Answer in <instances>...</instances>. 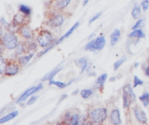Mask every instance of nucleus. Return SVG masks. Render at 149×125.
Listing matches in <instances>:
<instances>
[{
    "instance_id": "f257e3e1",
    "label": "nucleus",
    "mask_w": 149,
    "mask_h": 125,
    "mask_svg": "<svg viewBox=\"0 0 149 125\" xmlns=\"http://www.w3.org/2000/svg\"><path fill=\"white\" fill-rule=\"evenodd\" d=\"M107 118V110L106 108H97L89 113V120L95 125H101Z\"/></svg>"
},
{
    "instance_id": "f03ea898",
    "label": "nucleus",
    "mask_w": 149,
    "mask_h": 125,
    "mask_svg": "<svg viewBox=\"0 0 149 125\" xmlns=\"http://www.w3.org/2000/svg\"><path fill=\"white\" fill-rule=\"evenodd\" d=\"M54 38L52 34L48 30H42L37 37V43L42 48H47L53 44Z\"/></svg>"
},
{
    "instance_id": "7ed1b4c3",
    "label": "nucleus",
    "mask_w": 149,
    "mask_h": 125,
    "mask_svg": "<svg viewBox=\"0 0 149 125\" xmlns=\"http://www.w3.org/2000/svg\"><path fill=\"white\" fill-rule=\"evenodd\" d=\"M2 45L7 50H14L18 44L17 37L14 33L6 32L2 37Z\"/></svg>"
},
{
    "instance_id": "20e7f679",
    "label": "nucleus",
    "mask_w": 149,
    "mask_h": 125,
    "mask_svg": "<svg viewBox=\"0 0 149 125\" xmlns=\"http://www.w3.org/2000/svg\"><path fill=\"white\" fill-rule=\"evenodd\" d=\"M64 21H65V17L62 15V13L54 12V13H52L51 16H49L46 24L52 28H56V27L61 26L63 24Z\"/></svg>"
},
{
    "instance_id": "39448f33",
    "label": "nucleus",
    "mask_w": 149,
    "mask_h": 125,
    "mask_svg": "<svg viewBox=\"0 0 149 125\" xmlns=\"http://www.w3.org/2000/svg\"><path fill=\"white\" fill-rule=\"evenodd\" d=\"M133 110H134V117L136 118V120L142 124H147L148 122V117H147V114L145 113V111L138 105L134 106L133 108Z\"/></svg>"
},
{
    "instance_id": "423d86ee",
    "label": "nucleus",
    "mask_w": 149,
    "mask_h": 125,
    "mask_svg": "<svg viewBox=\"0 0 149 125\" xmlns=\"http://www.w3.org/2000/svg\"><path fill=\"white\" fill-rule=\"evenodd\" d=\"M19 64L14 62V61H10L7 63V66L5 69L4 75L7 77H12L15 76L16 74L18 73L19 71Z\"/></svg>"
},
{
    "instance_id": "0eeeda50",
    "label": "nucleus",
    "mask_w": 149,
    "mask_h": 125,
    "mask_svg": "<svg viewBox=\"0 0 149 125\" xmlns=\"http://www.w3.org/2000/svg\"><path fill=\"white\" fill-rule=\"evenodd\" d=\"M71 1L72 0H53L52 8L54 11L59 12V11L63 10L64 9H65L69 5Z\"/></svg>"
},
{
    "instance_id": "6e6552de",
    "label": "nucleus",
    "mask_w": 149,
    "mask_h": 125,
    "mask_svg": "<svg viewBox=\"0 0 149 125\" xmlns=\"http://www.w3.org/2000/svg\"><path fill=\"white\" fill-rule=\"evenodd\" d=\"M18 33L20 34V36L22 37H24L26 40H30L33 37V30L31 29V27L28 24L21 26Z\"/></svg>"
},
{
    "instance_id": "1a4fd4ad",
    "label": "nucleus",
    "mask_w": 149,
    "mask_h": 125,
    "mask_svg": "<svg viewBox=\"0 0 149 125\" xmlns=\"http://www.w3.org/2000/svg\"><path fill=\"white\" fill-rule=\"evenodd\" d=\"M110 122L113 125H120L121 117H120V111L119 109H114L111 111Z\"/></svg>"
},
{
    "instance_id": "9d476101",
    "label": "nucleus",
    "mask_w": 149,
    "mask_h": 125,
    "mask_svg": "<svg viewBox=\"0 0 149 125\" xmlns=\"http://www.w3.org/2000/svg\"><path fill=\"white\" fill-rule=\"evenodd\" d=\"M13 22L20 26L26 25L27 24V16H25L24 14H23L21 12L17 13L13 17Z\"/></svg>"
},
{
    "instance_id": "9b49d317",
    "label": "nucleus",
    "mask_w": 149,
    "mask_h": 125,
    "mask_svg": "<svg viewBox=\"0 0 149 125\" xmlns=\"http://www.w3.org/2000/svg\"><path fill=\"white\" fill-rule=\"evenodd\" d=\"M79 22L75 23H74V25H73L72 28H70V30H68V31H67V32H66L65 35H63V36H62V37H61L58 39V40L55 41V44L57 45V44H58L62 43V42H63V41H64L65 38H67V37H68L70 35H72V32H73V31H74V30H76L78 27H79Z\"/></svg>"
},
{
    "instance_id": "f8f14e48",
    "label": "nucleus",
    "mask_w": 149,
    "mask_h": 125,
    "mask_svg": "<svg viewBox=\"0 0 149 125\" xmlns=\"http://www.w3.org/2000/svg\"><path fill=\"white\" fill-rule=\"evenodd\" d=\"M123 92L126 93L127 95H128L132 98L133 102L135 103V101H136V96H135V94H134V92L133 90V87H132V85L130 84H127L123 87Z\"/></svg>"
},
{
    "instance_id": "ddd939ff",
    "label": "nucleus",
    "mask_w": 149,
    "mask_h": 125,
    "mask_svg": "<svg viewBox=\"0 0 149 125\" xmlns=\"http://www.w3.org/2000/svg\"><path fill=\"white\" fill-rule=\"evenodd\" d=\"M106 45V38L104 36H100L95 39L96 50H101Z\"/></svg>"
},
{
    "instance_id": "4468645a",
    "label": "nucleus",
    "mask_w": 149,
    "mask_h": 125,
    "mask_svg": "<svg viewBox=\"0 0 149 125\" xmlns=\"http://www.w3.org/2000/svg\"><path fill=\"white\" fill-rule=\"evenodd\" d=\"M26 51L28 52V45L24 43H18L17 46L15 49L16 54L18 56H21L22 54H24Z\"/></svg>"
},
{
    "instance_id": "2eb2a0df",
    "label": "nucleus",
    "mask_w": 149,
    "mask_h": 125,
    "mask_svg": "<svg viewBox=\"0 0 149 125\" xmlns=\"http://www.w3.org/2000/svg\"><path fill=\"white\" fill-rule=\"evenodd\" d=\"M17 115H18V111H17V110H14V111L9 113L8 115L3 117L2 118H0V124H4V123L9 122V121H10V120H12L13 118H15Z\"/></svg>"
},
{
    "instance_id": "dca6fc26",
    "label": "nucleus",
    "mask_w": 149,
    "mask_h": 125,
    "mask_svg": "<svg viewBox=\"0 0 149 125\" xmlns=\"http://www.w3.org/2000/svg\"><path fill=\"white\" fill-rule=\"evenodd\" d=\"M120 37V30L119 29H115L111 34V45L114 46L118 43Z\"/></svg>"
},
{
    "instance_id": "f3484780",
    "label": "nucleus",
    "mask_w": 149,
    "mask_h": 125,
    "mask_svg": "<svg viewBox=\"0 0 149 125\" xmlns=\"http://www.w3.org/2000/svg\"><path fill=\"white\" fill-rule=\"evenodd\" d=\"M87 64H88V63H87V59H86V57L79 58V60L76 61V65H77L78 67L80 68V70H81L80 72H81V73H83V72L86 70Z\"/></svg>"
},
{
    "instance_id": "a211bd4d",
    "label": "nucleus",
    "mask_w": 149,
    "mask_h": 125,
    "mask_svg": "<svg viewBox=\"0 0 149 125\" xmlns=\"http://www.w3.org/2000/svg\"><path fill=\"white\" fill-rule=\"evenodd\" d=\"M62 70V68H59V67H57V68H55L54 70H52L51 72H49L48 74H46L43 78H42V81H50V80H52V78H53V77L54 76H56L60 70Z\"/></svg>"
},
{
    "instance_id": "6ab92c4d",
    "label": "nucleus",
    "mask_w": 149,
    "mask_h": 125,
    "mask_svg": "<svg viewBox=\"0 0 149 125\" xmlns=\"http://www.w3.org/2000/svg\"><path fill=\"white\" fill-rule=\"evenodd\" d=\"M73 82V80H72L71 82H69L68 84H65V83H63V82H59V81H54V80H50L49 81V85H55L57 87H58L59 89H64L65 88L66 86L70 85Z\"/></svg>"
},
{
    "instance_id": "aec40b11",
    "label": "nucleus",
    "mask_w": 149,
    "mask_h": 125,
    "mask_svg": "<svg viewBox=\"0 0 149 125\" xmlns=\"http://www.w3.org/2000/svg\"><path fill=\"white\" fill-rule=\"evenodd\" d=\"M122 99H123V108L124 109H128L130 107L131 104L134 103L133 100H132V98L128 95H127L126 93H124V92L122 94Z\"/></svg>"
},
{
    "instance_id": "412c9836",
    "label": "nucleus",
    "mask_w": 149,
    "mask_h": 125,
    "mask_svg": "<svg viewBox=\"0 0 149 125\" xmlns=\"http://www.w3.org/2000/svg\"><path fill=\"white\" fill-rule=\"evenodd\" d=\"M33 57V53H31L27 56H22V57H18V64L20 65H25L27 64L30 60Z\"/></svg>"
},
{
    "instance_id": "4be33fe9",
    "label": "nucleus",
    "mask_w": 149,
    "mask_h": 125,
    "mask_svg": "<svg viewBox=\"0 0 149 125\" xmlns=\"http://www.w3.org/2000/svg\"><path fill=\"white\" fill-rule=\"evenodd\" d=\"M107 73L102 74L100 77H99L98 79H97V82H96V87L98 89H101L104 86V84H105V83L107 81Z\"/></svg>"
},
{
    "instance_id": "5701e85b",
    "label": "nucleus",
    "mask_w": 149,
    "mask_h": 125,
    "mask_svg": "<svg viewBox=\"0 0 149 125\" xmlns=\"http://www.w3.org/2000/svg\"><path fill=\"white\" fill-rule=\"evenodd\" d=\"M146 36H145V33L140 29V30H134L133 32H131L129 34V37H136L138 39L140 38H144Z\"/></svg>"
},
{
    "instance_id": "b1692460",
    "label": "nucleus",
    "mask_w": 149,
    "mask_h": 125,
    "mask_svg": "<svg viewBox=\"0 0 149 125\" xmlns=\"http://www.w3.org/2000/svg\"><path fill=\"white\" fill-rule=\"evenodd\" d=\"M140 100L141 101L142 104L144 105V107H148L149 105V92L146 91L144 92L140 97Z\"/></svg>"
},
{
    "instance_id": "393cba45",
    "label": "nucleus",
    "mask_w": 149,
    "mask_h": 125,
    "mask_svg": "<svg viewBox=\"0 0 149 125\" xmlns=\"http://www.w3.org/2000/svg\"><path fill=\"white\" fill-rule=\"evenodd\" d=\"M141 13V9L140 5H137V4H136V5L134 7L133 10H132V16H133V17H134V19L140 18Z\"/></svg>"
},
{
    "instance_id": "a878e982",
    "label": "nucleus",
    "mask_w": 149,
    "mask_h": 125,
    "mask_svg": "<svg viewBox=\"0 0 149 125\" xmlns=\"http://www.w3.org/2000/svg\"><path fill=\"white\" fill-rule=\"evenodd\" d=\"M19 11H20L21 13L24 14V15L27 16V17H29V16L31 15V8L28 7V6H26V5H24V4H20V5H19Z\"/></svg>"
},
{
    "instance_id": "bb28decb",
    "label": "nucleus",
    "mask_w": 149,
    "mask_h": 125,
    "mask_svg": "<svg viewBox=\"0 0 149 125\" xmlns=\"http://www.w3.org/2000/svg\"><path fill=\"white\" fill-rule=\"evenodd\" d=\"M6 66H7V61L3 58V56H1V57H0V74H1L2 76L4 75Z\"/></svg>"
},
{
    "instance_id": "cd10ccee",
    "label": "nucleus",
    "mask_w": 149,
    "mask_h": 125,
    "mask_svg": "<svg viewBox=\"0 0 149 125\" xmlns=\"http://www.w3.org/2000/svg\"><path fill=\"white\" fill-rule=\"evenodd\" d=\"M93 93V90H90V89H85V90H82L80 91V96L82 98L84 99H87L89 98Z\"/></svg>"
},
{
    "instance_id": "c85d7f7f",
    "label": "nucleus",
    "mask_w": 149,
    "mask_h": 125,
    "mask_svg": "<svg viewBox=\"0 0 149 125\" xmlns=\"http://www.w3.org/2000/svg\"><path fill=\"white\" fill-rule=\"evenodd\" d=\"M85 50L87 51H94L96 50V46H95V40H91L85 47Z\"/></svg>"
},
{
    "instance_id": "c756f323",
    "label": "nucleus",
    "mask_w": 149,
    "mask_h": 125,
    "mask_svg": "<svg viewBox=\"0 0 149 125\" xmlns=\"http://www.w3.org/2000/svg\"><path fill=\"white\" fill-rule=\"evenodd\" d=\"M143 23H144V19H140V20H138V21H137V23H136L132 27V30H140V28H141V27H142Z\"/></svg>"
},
{
    "instance_id": "7c9ffc66",
    "label": "nucleus",
    "mask_w": 149,
    "mask_h": 125,
    "mask_svg": "<svg viewBox=\"0 0 149 125\" xmlns=\"http://www.w3.org/2000/svg\"><path fill=\"white\" fill-rule=\"evenodd\" d=\"M126 57H122V58H120L119 61H117L116 63H114V65H113V68H114V70H117L122 64H123V63L126 61Z\"/></svg>"
},
{
    "instance_id": "2f4dec72",
    "label": "nucleus",
    "mask_w": 149,
    "mask_h": 125,
    "mask_svg": "<svg viewBox=\"0 0 149 125\" xmlns=\"http://www.w3.org/2000/svg\"><path fill=\"white\" fill-rule=\"evenodd\" d=\"M79 115L78 114H74V115H72V117L70 125H79Z\"/></svg>"
},
{
    "instance_id": "473e14b6",
    "label": "nucleus",
    "mask_w": 149,
    "mask_h": 125,
    "mask_svg": "<svg viewBox=\"0 0 149 125\" xmlns=\"http://www.w3.org/2000/svg\"><path fill=\"white\" fill-rule=\"evenodd\" d=\"M143 84V81L142 80H141L137 76H134V88H136L137 86H139V85H142Z\"/></svg>"
},
{
    "instance_id": "72a5a7b5",
    "label": "nucleus",
    "mask_w": 149,
    "mask_h": 125,
    "mask_svg": "<svg viewBox=\"0 0 149 125\" xmlns=\"http://www.w3.org/2000/svg\"><path fill=\"white\" fill-rule=\"evenodd\" d=\"M141 7L144 10H147L149 7V0H144L141 2Z\"/></svg>"
},
{
    "instance_id": "f704fd0d",
    "label": "nucleus",
    "mask_w": 149,
    "mask_h": 125,
    "mask_svg": "<svg viewBox=\"0 0 149 125\" xmlns=\"http://www.w3.org/2000/svg\"><path fill=\"white\" fill-rule=\"evenodd\" d=\"M37 49V44L35 43H30L28 44V51H31V50H36Z\"/></svg>"
},
{
    "instance_id": "c9c22d12",
    "label": "nucleus",
    "mask_w": 149,
    "mask_h": 125,
    "mask_svg": "<svg viewBox=\"0 0 149 125\" xmlns=\"http://www.w3.org/2000/svg\"><path fill=\"white\" fill-rule=\"evenodd\" d=\"M37 100H38V97H37V96H33V97H31L28 100L27 105H31V104H33Z\"/></svg>"
},
{
    "instance_id": "e433bc0d",
    "label": "nucleus",
    "mask_w": 149,
    "mask_h": 125,
    "mask_svg": "<svg viewBox=\"0 0 149 125\" xmlns=\"http://www.w3.org/2000/svg\"><path fill=\"white\" fill-rule=\"evenodd\" d=\"M100 16H101V13H100V12H99V13H97L95 16H93V17L90 19V21H89V24H91V23H93L95 20H97Z\"/></svg>"
},
{
    "instance_id": "4c0bfd02",
    "label": "nucleus",
    "mask_w": 149,
    "mask_h": 125,
    "mask_svg": "<svg viewBox=\"0 0 149 125\" xmlns=\"http://www.w3.org/2000/svg\"><path fill=\"white\" fill-rule=\"evenodd\" d=\"M0 23H1V25H2V28H3V26H4L5 28H6V30H7V28H8V23H7V22L4 20V18L3 17H1V21H0Z\"/></svg>"
},
{
    "instance_id": "58836bf2",
    "label": "nucleus",
    "mask_w": 149,
    "mask_h": 125,
    "mask_svg": "<svg viewBox=\"0 0 149 125\" xmlns=\"http://www.w3.org/2000/svg\"><path fill=\"white\" fill-rule=\"evenodd\" d=\"M81 125H93V124L89 119H86V120H85V121L82 123V124Z\"/></svg>"
},
{
    "instance_id": "ea45409f",
    "label": "nucleus",
    "mask_w": 149,
    "mask_h": 125,
    "mask_svg": "<svg viewBox=\"0 0 149 125\" xmlns=\"http://www.w3.org/2000/svg\"><path fill=\"white\" fill-rule=\"evenodd\" d=\"M145 73H146V75L149 77V65L145 69Z\"/></svg>"
},
{
    "instance_id": "a19ab883",
    "label": "nucleus",
    "mask_w": 149,
    "mask_h": 125,
    "mask_svg": "<svg viewBox=\"0 0 149 125\" xmlns=\"http://www.w3.org/2000/svg\"><path fill=\"white\" fill-rule=\"evenodd\" d=\"M90 0H84V2H83V5H86L87 3H88V2H89Z\"/></svg>"
},
{
    "instance_id": "79ce46f5",
    "label": "nucleus",
    "mask_w": 149,
    "mask_h": 125,
    "mask_svg": "<svg viewBox=\"0 0 149 125\" xmlns=\"http://www.w3.org/2000/svg\"><path fill=\"white\" fill-rule=\"evenodd\" d=\"M110 81H111V82H113V81H115V78H114V77H113V78H111V79H110Z\"/></svg>"
},
{
    "instance_id": "37998d69",
    "label": "nucleus",
    "mask_w": 149,
    "mask_h": 125,
    "mask_svg": "<svg viewBox=\"0 0 149 125\" xmlns=\"http://www.w3.org/2000/svg\"><path fill=\"white\" fill-rule=\"evenodd\" d=\"M77 93H78V90H76V91H74V92H73L72 94H73V95H75V94H77Z\"/></svg>"
}]
</instances>
